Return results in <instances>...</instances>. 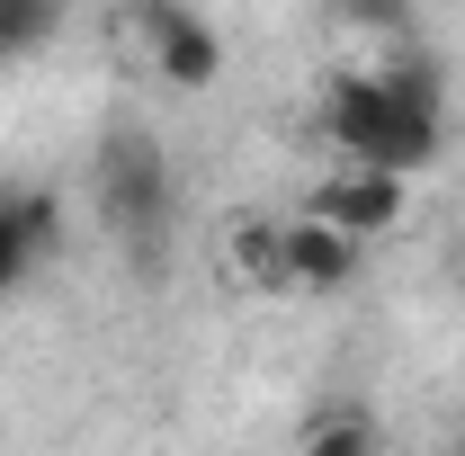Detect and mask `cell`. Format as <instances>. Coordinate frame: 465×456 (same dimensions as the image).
I'll return each mask as SVG.
<instances>
[{"label":"cell","instance_id":"cell-1","mask_svg":"<svg viewBox=\"0 0 465 456\" xmlns=\"http://www.w3.org/2000/svg\"><path fill=\"white\" fill-rule=\"evenodd\" d=\"M322 144L341 153V162H376V171H403L420 179L439 153H448V108H420V99H403L376 63L367 72H341L331 90H322Z\"/></svg>","mask_w":465,"mask_h":456},{"label":"cell","instance_id":"cell-2","mask_svg":"<svg viewBox=\"0 0 465 456\" xmlns=\"http://www.w3.org/2000/svg\"><path fill=\"white\" fill-rule=\"evenodd\" d=\"M90 197H99V224H108L134 260H162L171 206H179V171H171V153H162V134L116 125L108 144H99V162H90Z\"/></svg>","mask_w":465,"mask_h":456},{"label":"cell","instance_id":"cell-3","mask_svg":"<svg viewBox=\"0 0 465 456\" xmlns=\"http://www.w3.org/2000/svg\"><path fill=\"white\" fill-rule=\"evenodd\" d=\"M134 18V36H143V63L171 81V90H215L224 81V36H215V18L197 9V0H134L125 9Z\"/></svg>","mask_w":465,"mask_h":456},{"label":"cell","instance_id":"cell-4","mask_svg":"<svg viewBox=\"0 0 465 456\" xmlns=\"http://www.w3.org/2000/svg\"><path fill=\"white\" fill-rule=\"evenodd\" d=\"M304 215H322V224L376 242V233H394V224L411 215V179H403V171H376V162H341L331 179H313V188H304Z\"/></svg>","mask_w":465,"mask_h":456},{"label":"cell","instance_id":"cell-5","mask_svg":"<svg viewBox=\"0 0 465 456\" xmlns=\"http://www.w3.org/2000/svg\"><path fill=\"white\" fill-rule=\"evenodd\" d=\"M278 251H287V286L295 295H341V286H358V260H367V242L341 233V224H322V215L278 224Z\"/></svg>","mask_w":465,"mask_h":456},{"label":"cell","instance_id":"cell-6","mask_svg":"<svg viewBox=\"0 0 465 456\" xmlns=\"http://www.w3.org/2000/svg\"><path fill=\"white\" fill-rule=\"evenodd\" d=\"M54 251H63V197H54V188L0 197V295H9L18 278H36Z\"/></svg>","mask_w":465,"mask_h":456},{"label":"cell","instance_id":"cell-7","mask_svg":"<svg viewBox=\"0 0 465 456\" xmlns=\"http://www.w3.org/2000/svg\"><path fill=\"white\" fill-rule=\"evenodd\" d=\"M295 456H385V430H376V411L331 402V411L304 421V448H295Z\"/></svg>","mask_w":465,"mask_h":456},{"label":"cell","instance_id":"cell-8","mask_svg":"<svg viewBox=\"0 0 465 456\" xmlns=\"http://www.w3.org/2000/svg\"><path fill=\"white\" fill-rule=\"evenodd\" d=\"M72 0H0V63H36L63 36Z\"/></svg>","mask_w":465,"mask_h":456},{"label":"cell","instance_id":"cell-9","mask_svg":"<svg viewBox=\"0 0 465 456\" xmlns=\"http://www.w3.org/2000/svg\"><path fill=\"white\" fill-rule=\"evenodd\" d=\"M331 18L358 27L367 45H411V27H420V18H411V0H331Z\"/></svg>","mask_w":465,"mask_h":456},{"label":"cell","instance_id":"cell-10","mask_svg":"<svg viewBox=\"0 0 465 456\" xmlns=\"http://www.w3.org/2000/svg\"><path fill=\"white\" fill-rule=\"evenodd\" d=\"M232 269L251 286H287V251H278V224H242L232 233Z\"/></svg>","mask_w":465,"mask_h":456},{"label":"cell","instance_id":"cell-11","mask_svg":"<svg viewBox=\"0 0 465 456\" xmlns=\"http://www.w3.org/2000/svg\"><path fill=\"white\" fill-rule=\"evenodd\" d=\"M448 456H465V439H448Z\"/></svg>","mask_w":465,"mask_h":456}]
</instances>
